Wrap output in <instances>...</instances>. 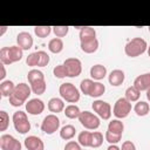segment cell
<instances>
[{"label":"cell","instance_id":"1","mask_svg":"<svg viewBox=\"0 0 150 150\" xmlns=\"http://www.w3.org/2000/svg\"><path fill=\"white\" fill-rule=\"evenodd\" d=\"M30 94H32L30 86L21 82L19 84H15V89L13 94L8 97V101L13 107H21L23 103H27V100L30 96Z\"/></svg>","mask_w":150,"mask_h":150},{"label":"cell","instance_id":"2","mask_svg":"<svg viewBox=\"0 0 150 150\" xmlns=\"http://www.w3.org/2000/svg\"><path fill=\"white\" fill-rule=\"evenodd\" d=\"M23 56V50L16 45L11 47H2L0 49V63L5 66H9L20 61Z\"/></svg>","mask_w":150,"mask_h":150},{"label":"cell","instance_id":"3","mask_svg":"<svg viewBox=\"0 0 150 150\" xmlns=\"http://www.w3.org/2000/svg\"><path fill=\"white\" fill-rule=\"evenodd\" d=\"M148 50V43L142 38H134L124 46V53L129 57H137Z\"/></svg>","mask_w":150,"mask_h":150},{"label":"cell","instance_id":"4","mask_svg":"<svg viewBox=\"0 0 150 150\" xmlns=\"http://www.w3.org/2000/svg\"><path fill=\"white\" fill-rule=\"evenodd\" d=\"M59 94L66 102L76 103L80 100V91L79 89L70 82H64L59 88Z\"/></svg>","mask_w":150,"mask_h":150},{"label":"cell","instance_id":"5","mask_svg":"<svg viewBox=\"0 0 150 150\" xmlns=\"http://www.w3.org/2000/svg\"><path fill=\"white\" fill-rule=\"evenodd\" d=\"M12 121H13V125L14 129L19 132V134H27L30 130V122L28 121L27 114L22 110H18L13 114L12 116Z\"/></svg>","mask_w":150,"mask_h":150},{"label":"cell","instance_id":"6","mask_svg":"<svg viewBox=\"0 0 150 150\" xmlns=\"http://www.w3.org/2000/svg\"><path fill=\"white\" fill-rule=\"evenodd\" d=\"M49 55L45 50H36L27 56L26 63L29 67H46L49 63Z\"/></svg>","mask_w":150,"mask_h":150},{"label":"cell","instance_id":"7","mask_svg":"<svg viewBox=\"0 0 150 150\" xmlns=\"http://www.w3.org/2000/svg\"><path fill=\"white\" fill-rule=\"evenodd\" d=\"M79 121L80 123L82 124V127L87 130H96L100 124H101V121H100V117L90 111H81L80 114V117H79Z\"/></svg>","mask_w":150,"mask_h":150},{"label":"cell","instance_id":"8","mask_svg":"<svg viewBox=\"0 0 150 150\" xmlns=\"http://www.w3.org/2000/svg\"><path fill=\"white\" fill-rule=\"evenodd\" d=\"M131 111V102H129L125 97H120L112 108V114L116 118L122 120L125 118Z\"/></svg>","mask_w":150,"mask_h":150},{"label":"cell","instance_id":"9","mask_svg":"<svg viewBox=\"0 0 150 150\" xmlns=\"http://www.w3.org/2000/svg\"><path fill=\"white\" fill-rule=\"evenodd\" d=\"M59 128H60V118L55 114L47 115L41 123V130L47 135H53L59 130Z\"/></svg>","mask_w":150,"mask_h":150},{"label":"cell","instance_id":"10","mask_svg":"<svg viewBox=\"0 0 150 150\" xmlns=\"http://www.w3.org/2000/svg\"><path fill=\"white\" fill-rule=\"evenodd\" d=\"M63 66L67 71V77H77L82 73V62L77 57L66 59Z\"/></svg>","mask_w":150,"mask_h":150},{"label":"cell","instance_id":"11","mask_svg":"<svg viewBox=\"0 0 150 150\" xmlns=\"http://www.w3.org/2000/svg\"><path fill=\"white\" fill-rule=\"evenodd\" d=\"M91 108L96 112V115L102 120H109L111 117V105L103 100H95L91 104Z\"/></svg>","mask_w":150,"mask_h":150},{"label":"cell","instance_id":"12","mask_svg":"<svg viewBox=\"0 0 150 150\" xmlns=\"http://www.w3.org/2000/svg\"><path fill=\"white\" fill-rule=\"evenodd\" d=\"M0 148L1 150H21L22 145L14 136L9 134H4L0 137Z\"/></svg>","mask_w":150,"mask_h":150},{"label":"cell","instance_id":"13","mask_svg":"<svg viewBox=\"0 0 150 150\" xmlns=\"http://www.w3.org/2000/svg\"><path fill=\"white\" fill-rule=\"evenodd\" d=\"M45 110V103L40 98H30L26 103V111L30 115H40Z\"/></svg>","mask_w":150,"mask_h":150},{"label":"cell","instance_id":"14","mask_svg":"<svg viewBox=\"0 0 150 150\" xmlns=\"http://www.w3.org/2000/svg\"><path fill=\"white\" fill-rule=\"evenodd\" d=\"M16 43L22 50H28L33 47V38L28 32H20L16 35Z\"/></svg>","mask_w":150,"mask_h":150},{"label":"cell","instance_id":"15","mask_svg":"<svg viewBox=\"0 0 150 150\" xmlns=\"http://www.w3.org/2000/svg\"><path fill=\"white\" fill-rule=\"evenodd\" d=\"M23 144L27 150H45V143L42 142V139L34 135L26 137Z\"/></svg>","mask_w":150,"mask_h":150},{"label":"cell","instance_id":"16","mask_svg":"<svg viewBox=\"0 0 150 150\" xmlns=\"http://www.w3.org/2000/svg\"><path fill=\"white\" fill-rule=\"evenodd\" d=\"M125 80V74L122 69H114L109 73L108 75V81L109 84H111L112 87H118L121 86Z\"/></svg>","mask_w":150,"mask_h":150},{"label":"cell","instance_id":"17","mask_svg":"<svg viewBox=\"0 0 150 150\" xmlns=\"http://www.w3.org/2000/svg\"><path fill=\"white\" fill-rule=\"evenodd\" d=\"M139 91H143V90H148L150 89V73H144V74H141L138 75L135 80H134V84Z\"/></svg>","mask_w":150,"mask_h":150},{"label":"cell","instance_id":"18","mask_svg":"<svg viewBox=\"0 0 150 150\" xmlns=\"http://www.w3.org/2000/svg\"><path fill=\"white\" fill-rule=\"evenodd\" d=\"M89 74H90V77L94 81H98L100 82L101 80H103L107 76V68H105V66L97 63V64L91 66V68L89 70Z\"/></svg>","mask_w":150,"mask_h":150},{"label":"cell","instance_id":"19","mask_svg":"<svg viewBox=\"0 0 150 150\" xmlns=\"http://www.w3.org/2000/svg\"><path fill=\"white\" fill-rule=\"evenodd\" d=\"M47 107H48V110L50 112H54V114H57V112H61L64 110V102L62 98L60 97H52L48 103H47Z\"/></svg>","mask_w":150,"mask_h":150},{"label":"cell","instance_id":"20","mask_svg":"<svg viewBox=\"0 0 150 150\" xmlns=\"http://www.w3.org/2000/svg\"><path fill=\"white\" fill-rule=\"evenodd\" d=\"M80 42H86V41H90L93 39H96V30L94 27L90 26H82V28L80 29Z\"/></svg>","mask_w":150,"mask_h":150},{"label":"cell","instance_id":"21","mask_svg":"<svg viewBox=\"0 0 150 150\" xmlns=\"http://www.w3.org/2000/svg\"><path fill=\"white\" fill-rule=\"evenodd\" d=\"M15 89V84L11 80H5L0 82V94L4 97H9Z\"/></svg>","mask_w":150,"mask_h":150},{"label":"cell","instance_id":"22","mask_svg":"<svg viewBox=\"0 0 150 150\" xmlns=\"http://www.w3.org/2000/svg\"><path fill=\"white\" fill-rule=\"evenodd\" d=\"M80 47H81V50L83 53L93 54V53H95L98 49V40L97 39H93L90 41L80 42Z\"/></svg>","mask_w":150,"mask_h":150},{"label":"cell","instance_id":"23","mask_svg":"<svg viewBox=\"0 0 150 150\" xmlns=\"http://www.w3.org/2000/svg\"><path fill=\"white\" fill-rule=\"evenodd\" d=\"M75 134H76V129H75V127L71 125V124H66V125H63V127L61 128V130H60V137H61L62 139H64V141L71 139V138L75 136Z\"/></svg>","mask_w":150,"mask_h":150},{"label":"cell","instance_id":"24","mask_svg":"<svg viewBox=\"0 0 150 150\" xmlns=\"http://www.w3.org/2000/svg\"><path fill=\"white\" fill-rule=\"evenodd\" d=\"M48 49L53 54H59L63 49V41L60 38H54L48 42Z\"/></svg>","mask_w":150,"mask_h":150},{"label":"cell","instance_id":"25","mask_svg":"<svg viewBox=\"0 0 150 150\" xmlns=\"http://www.w3.org/2000/svg\"><path fill=\"white\" fill-rule=\"evenodd\" d=\"M124 97L129 101V102H137L141 97V91L135 87V86H130L125 89L124 93Z\"/></svg>","mask_w":150,"mask_h":150},{"label":"cell","instance_id":"26","mask_svg":"<svg viewBox=\"0 0 150 150\" xmlns=\"http://www.w3.org/2000/svg\"><path fill=\"white\" fill-rule=\"evenodd\" d=\"M108 131L112 132V134H117V135H122L123 131H124V124L122 121H120L118 118L116 120H112L109 122L108 124Z\"/></svg>","mask_w":150,"mask_h":150},{"label":"cell","instance_id":"27","mask_svg":"<svg viewBox=\"0 0 150 150\" xmlns=\"http://www.w3.org/2000/svg\"><path fill=\"white\" fill-rule=\"evenodd\" d=\"M134 111L137 116H146L150 111V105L145 101H137V103L134 107Z\"/></svg>","mask_w":150,"mask_h":150},{"label":"cell","instance_id":"28","mask_svg":"<svg viewBox=\"0 0 150 150\" xmlns=\"http://www.w3.org/2000/svg\"><path fill=\"white\" fill-rule=\"evenodd\" d=\"M77 142L80 143L81 146L89 148L90 144H91V132L90 131H87V130L81 131L79 134V136H77Z\"/></svg>","mask_w":150,"mask_h":150},{"label":"cell","instance_id":"29","mask_svg":"<svg viewBox=\"0 0 150 150\" xmlns=\"http://www.w3.org/2000/svg\"><path fill=\"white\" fill-rule=\"evenodd\" d=\"M63 111H64L66 117H68L70 120L79 118L80 117V114H81V110H80V108L76 104H69V105H67Z\"/></svg>","mask_w":150,"mask_h":150},{"label":"cell","instance_id":"30","mask_svg":"<svg viewBox=\"0 0 150 150\" xmlns=\"http://www.w3.org/2000/svg\"><path fill=\"white\" fill-rule=\"evenodd\" d=\"M29 86H30L32 93H34V94H36V95H42V94H45V91H46V89H47L46 80H41V81L33 82V83H30Z\"/></svg>","mask_w":150,"mask_h":150},{"label":"cell","instance_id":"31","mask_svg":"<svg viewBox=\"0 0 150 150\" xmlns=\"http://www.w3.org/2000/svg\"><path fill=\"white\" fill-rule=\"evenodd\" d=\"M104 91H105V86L103 83L98 82V81H95L89 96L90 97H100V96H102L104 94Z\"/></svg>","mask_w":150,"mask_h":150},{"label":"cell","instance_id":"32","mask_svg":"<svg viewBox=\"0 0 150 150\" xmlns=\"http://www.w3.org/2000/svg\"><path fill=\"white\" fill-rule=\"evenodd\" d=\"M27 79H28V82L29 84L33 83V82H36V81H41V80H45V75L41 70L39 69H30L27 74Z\"/></svg>","mask_w":150,"mask_h":150},{"label":"cell","instance_id":"33","mask_svg":"<svg viewBox=\"0 0 150 150\" xmlns=\"http://www.w3.org/2000/svg\"><path fill=\"white\" fill-rule=\"evenodd\" d=\"M52 30H53V27H50V26H35L34 27L35 35L38 38H41V39L47 38L52 33Z\"/></svg>","mask_w":150,"mask_h":150},{"label":"cell","instance_id":"34","mask_svg":"<svg viewBox=\"0 0 150 150\" xmlns=\"http://www.w3.org/2000/svg\"><path fill=\"white\" fill-rule=\"evenodd\" d=\"M94 82L95 81L91 80V79H84V80H82L81 83H80V90H81V93L84 94V95H87V96H89V94H90V91L93 89Z\"/></svg>","mask_w":150,"mask_h":150},{"label":"cell","instance_id":"35","mask_svg":"<svg viewBox=\"0 0 150 150\" xmlns=\"http://www.w3.org/2000/svg\"><path fill=\"white\" fill-rule=\"evenodd\" d=\"M103 143V135L100 131H94L91 132V144L90 148H98Z\"/></svg>","mask_w":150,"mask_h":150},{"label":"cell","instance_id":"36","mask_svg":"<svg viewBox=\"0 0 150 150\" xmlns=\"http://www.w3.org/2000/svg\"><path fill=\"white\" fill-rule=\"evenodd\" d=\"M9 125V115L5 110H0V131H6Z\"/></svg>","mask_w":150,"mask_h":150},{"label":"cell","instance_id":"37","mask_svg":"<svg viewBox=\"0 0 150 150\" xmlns=\"http://www.w3.org/2000/svg\"><path fill=\"white\" fill-rule=\"evenodd\" d=\"M104 138L105 141L109 143V144H117L121 138H122V135H117V134H112L110 131H105V135H104Z\"/></svg>","mask_w":150,"mask_h":150},{"label":"cell","instance_id":"38","mask_svg":"<svg viewBox=\"0 0 150 150\" xmlns=\"http://www.w3.org/2000/svg\"><path fill=\"white\" fill-rule=\"evenodd\" d=\"M53 32H54V34H55V36L56 38H63V36H66L67 34H68V32H69V27L68 26H54L53 27Z\"/></svg>","mask_w":150,"mask_h":150},{"label":"cell","instance_id":"39","mask_svg":"<svg viewBox=\"0 0 150 150\" xmlns=\"http://www.w3.org/2000/svg\"><path fill=\"white\" fill-rule=\"evenodd\" d=\"M53 74H54V76L56 79H64V77H67V71H66V68H64L63 63L55 66L54 69H53Z\"/></svg>","mask_w":150,"mask_h":150},{"label":"cell","instance_id":"40","mask_svg":"<svg viewBox=\"0 0 150 150\" xmlns=\"http://www.w3.org/2000/svg\"><path fill=\"white\" fill-rule=\"evenodd\" d=\"M64 150H83L82 146L80 145L79 142H75V141H69L66 143L64 145Z\"/></svg>","mask_w":150,"mask_h":150},{"label":"cell","instance_id":"41","mask_svg":"<svg viewBox=\"0 0 150 150\" xmlns=\"http://www.w3.org/2000/svg\"><path fill=\"white\" fill-rule=\"evenodd\" d=\"M121 150H136V145L131 141H124L122 143Z\"/></svg>","mask_w":150,"mask_h":150},{"label":"cell","instance_id":"42","mask_svg":"<svg viewBox=\"0 0 150 150\" xmlns=\"http://www.w3.org/2000/svg\"><path fill=\"white\" fill-rule=\"evenodd\" d=\"M5 77H6V68H5V64L4 63H0V81H5Z\"/></svg>","mask_w":150,"mask_h":150},{"label":"cell","instance_id":"43","mask_svg":"<svg viewBox=\"0 0 150 150\" xmlns=\"http://www.w3.org/2000/svg\"><path fill=\"white\" fill-rule=\"evenodd\" d=\"M107 150H121V148L120 146H117L116 144H110L109 146H108V149Z\"/></svg>","mask_w":150,"mask_h":150},{"label":"cell","instance_id":"44","mask_svg":"<svg viewBox=\"0 0 150 150\" xmlns=\"http://www.w3.org/2000/svg\"><path fill=\"white\" fill-rule=\"evenodd\" d=\"M7 26H0V36H2L5 33H6V30H7Z\"/></svg>","mask_w":150,"mask_h":150},{"label":"cell","instance_id":"45","mask_svg":"<svg viewBox=\"0 0 150 150\" xmlns=\"http://www.w3.org/2000/svg\"><path fill=\"white\" fill-rule=\"evenodd\" d=\"M146 98H148V101L150 102V89L146 90Z\"/></svg>","mask_w":150,"mask_h":150},{"label":"cell","instance_id":"46","mask_svg":"<svg viewBox=\"0 0 150 150\" xmlns=\"http://www.w3.org/2000/svg\"><path fill=\"white\" fill-rule=\"evenodd\" d=\"M146 52H148V55H149V57H150V46H148V50H146Z\"/></svg>","mask_w":150,"mask_h":150},{"label":"cell","instance_id":"47","mask_svg":"<svg viewBox=\"0 0 150 150\" xmlns=\"http://www.w3.org/2000/svg\"><path fill=\"white\" fill-rule=\"evenodd\" d=\"M148 30H149V33H150V26H149V27H148Z\"/></svg>","mask_w":150,"mask_h":150}]
</instances>
